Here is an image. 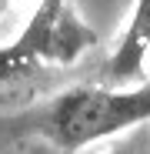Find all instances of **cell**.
I'll return each instance as SVG.
<instances>
[{
    "label": "cell",
    "mask_w": 150,
    "mask_h": 154,
    "mask_svg": "<svg viewBox=\"0 0 150 154\" xmlns=\"http://www.w3.org/2000/svg\"><path fill=\"white\" fill-rule=\"evenodd\" d=\"M147 121H150V84L140 87L84 84L57 94L34 117V131H40L60 151L73 154Z\"/></svg>",
    "instance_id": "obj_1"
},
{
    "label": "cell",
    "mask_w": 150,
    "mask_h": 154,
    "mask_svg": "<svg viewBox=\"0 0 150 154\" xmlns=\"http://www.w3.org/2000/svg\"><path fill=\"white\" fill-rule=\"evenodd\" d=\"M97 44V30L73 10L70 0H37L17 40L0 47V84L30 77L47 64H73Z\"/></svg>",
    "instance_id": "obj_2"
},
{
    "label": "cell",
    "mask_w": 150,
    "mask_h": 154,
    "mask_svg": "<svg viewBox=\"0 0 150 154\" xmlns=\"http://www.w3.org/2000/svg\"><path fill=\"white\" fill-rule=\"evenodd\" d=\"M147 47H150V0H137L127 30L117 40V50L110 54V60L104 67L107 87H123V84H130L134 77L143 74Z\"/></svg>",
    "instance_id": "obj_3"
},
{
    "label": "cell",
    "mask_w": 150,
    "mask_h": 154,
    "mask_svg": "<svg viewBox=\"0 0 150 154\" xmlns=\"http://www.w3.org/2000/svg\"><path fill=\"white\" fill-rule=\"evenodd\" d=\"M13 100H17L13 94H4V91H0V107H10V104H13Z\"/></svg>",
    "instance_id": "obj_4"
},
{
    "label": "cell",
    "mask_w": 150,
    "mask_h": 154,
    "mask_svg": "<svg viewBox=\"0 0 150 154\" xmlns=\"http://www.w3.org/2000/svg\"><path fill=\"white\" fill-rule=\"evenodd\" d=\"M4 7H7V0H0V10H4Z\"/></svg>",
    "instance_id": "obj_5"
},
{
    "label": "cell",
    "mask_w": 150,
    "mask_h": 154,
    "mask_svg": "<svg viewBox=\"0 0 150 154\" xmlns=\"http://www.w3.org/2000/svg\"><path fill=\"white\" fill-rule=\"evenodd\" d=\"M110 154H127V151H110Z\"/></svg>",
    "instance_id": "obj_6"
},
{
    "label": "cell",
    "mask_w": 150,
    "mask_h": 154,
    "mask_svg": "<svg viewBox=\"0 0 150 154\" xmlns=\"http://www.w3.org/2000/svg\"><path fill=\"white\" fill-rule=\"evenodd\" d=\"M147 57H150V47H147Z\"/></svg>",
    "instance_id": "obj_7"
}]
</instances>
